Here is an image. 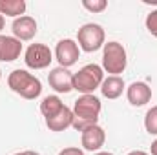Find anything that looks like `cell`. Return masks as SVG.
I'll list each match as a JSON object with an SVG mask.
<instances>
[{
  "label": "cell",
  "instance_id": "obj_1",
  "mask_svg": "<svg viewBox=\"0 0 157 155\" xmlns=\"http://www.w3.org/2000/svg\"><path fill=\"white\" fill-rule=\"evenodd\" d=\"M101 110H102V104L95 95H80L71 110L73 112L71 128H75L77 131H82V130L97 124Z\"/></svg>",
  "mask_w": 157,
  "mask_h": 155
},
{
  "label": "cell",
  "instance_id": "obj_2",
  "mask_svg": "<svg viewBox=\"0 0 157 155\" xmlns=\"http://www.w3.org/2000/svg\"><path fill=\"white\" fill-rule=\"evenodd\" d=\"M7 86L11 88V91H15L17 95H20L22 99H28V100L39 99L40 93H42L40 80L26 70L11 71L9 77H7Z\"/></svg>",
  "mask_w": 157,
  "mask_h": 155
},
{
  "label": "cell",
  "instance_id": "obj_3",
  "mask_svg": "<svg viewBox=\"0 0 157 155\" xmlns=\"http://www.w3.org/2000/svg\"><path fill=\"white\" fill-rule=\"evenodd\" d=\"M104 80V70L97 64H86L77 73H73V89L82 95H93Z\"/></svg>",
  "mask_w": 157,
  "mask_h": 155
},
{
  "label": "cell",
  "instance_id": "obj_4",
  "mask_svg": "<svg viewBox=\"0 0 157 155\" xmlns=\"http://www.w3.org/2000/svg\"><path fill=\"white\" fill-rule=\"evenodd\" d=\"M128 66V59H126V49L122 44H119L115 40L104 44L102 47V70L110 75H117L122 73Z\"/></svg>",
  "mask_w": 157,
  "mask_h": 155
},
{
  "label": "cell",
  "instance_id": "obj_5",
  "mask_svg": "<svg viewBox=\"0 0 157 155\" xmlns=\"http://www.w3.org/2000/svg\"><path fill=\"white\" fill-rule=\"evenodd\" d=\"M104 37H106V35H104L102 26L93 24V22H88V24L80 26V29H78L77 44L82 51L93 53V51L104 47V44H106V42H104Z\"/></svg>",
  "mask_w": 157,
  "mask_h": 155
},
{
  "label": "cell",
  "instance_id": "obj_6",
  "mask_svg": "<svg viewBox=\"0 0 157 155\" xmlns=\"http://www.w3.org/2000/svg\"><path fill=\"white\" fill-rule=\"evenodd\" d=\"M53 53L46 44H31L24 53V62L31 70H44L51 64Z\"/></svg>",
  "mask_w": 157,
  "mask_h": 155
},
{
  "label": "cell",
  "instance_id": "obj_7",
  "mask_svg": "<svg viewBox=\"0 0 157 155\" xmlns=\"http://www.w3.org/2000/svg\"><path fill=\"white\" fill-rule=\"evenodd\" d=\"M78 57H80V47H78V44L75 40H71V39L59 40V44L55 47V59L59 60L60 68L68 70L70 66H73L77 62Z\"/></svg>",
  "mask_w": 157,
  "mask_h": 155
},
{
  "label": "cell",
  "instance_id": "obj_8",
  "mask_svg": "<svg viewBox=\"0 0 157 155\" xmlns=\"http://www.w3.org/2000/svg\"><path fill=\"white\" fill-rule=\"evenodd\" d=\"M80 142H82L84 150L97 153L106 142V133H104V130L99 124H93V126H90V128L80 131Z\"/></svg>",
  "mask_w": 157,
  "mask_h": 155
},
{
  "label": "cell",
  "instance_id": "obj_9",
  "mask_svg": "<svg viewBox=\"0 0 157 155\" xmlns=\"http://www.w3.org/2000/svg\"><path fill=\"white\" fill-rule=\"evenodd\" d=\"M48 82L57 93H70L73 89V75L66 68H53L48 73Z\"/></svg>",
  "mask_w": 157,
  "mask_h": 155
},
{
  "label": "cell",
  "instance_id": "obj_10",
  "mask_svg": "<svg viewBox=\"0 0 157 155\" xmlns=\"http://www.w3.org/2000/svg\"><path fill=\"white\" fill-rule=\"evenodd\" d=\"M11 31H13V37L22 40H31L37 35V20L29 15H24V17H18L13 20L11 24Z\"/></svg>",
  "mask_w": 157,
  "mask_h": 155
},
{
  "label": "cell",
  "instance_id": "obj_11",
  "mask_svg": "<svg viewBox=\"0 0 157 155\" xmlns=\"http://www.w3.org/2000/svg\"><path fill=\"white\" fill-rule=\"evenodd\" d=\"M126 99L132 106H144L152 100V88L146 82H132L126 88Z\"/></svg>",
  "mask_w": 157,
  "mask_h": 155
},
{
  "label": "cell",
  "instance_id": "obj_12",
  "mask_svg": "<svg viewBox=\"0 0 157 155\" xmlns=\"http://www.w3.org/2000/svg\"><path fill=\"white\" fill-rule=\"evenodd\" d=\"M22 53V42L15 37L0 35V62H13Z\"/></svg>",
  "mask_w": 157,
  "mask_h": 155
},
{
  "label": "cell",
  "instance_id": "obj_13",
  "mask_svg": "<svg viewBox=\"0 0 157 155\" xmlns=\"http://www.w3.org/2000/svg\"><path fill=\"white\" fill-rule=\"evenodd\" d=\"M124 89H126V84H124V80L121 77H117V75H108V77L102 80V84H101V93H102L106 99H110V100L119 99Z\"/></svg>",
  "mask_w": 157,
  "mask_h": 155
},
{
  "label": "cell",
  "instance_id": "obj_14",
  "mask_svg": "<svg viewBox=\"0 0 157 155\" xmlns=\"http://www.w3.org/2000/svg\"><path fill=\"white\" fill-rule=\"evenodd\" d=\"M71 122H73V112L68 106H64L59 113H55L53 117L46 119V126L51 131H64V130H68L71 126Z\"/></svg>",
  "mask_w": 157,
  "mask_h": 155
},
{
  "label": "cell",
  "instance_id": "obj_15",
  "mask_svg": "<svg viewBox=\"0 0 157 155\" xmlns=\"http://www.w3.org/2000/svg\"><path fill=\"white\" fill-rule=\"evenodd\" d=\"M24 11H26V2L24 0H0V15L4 17H13V18H18V17H24Z\"/></svg>",
  "mask_w": 157,
  "mask_h": 155
},
{
  "label": "cell",
  "instance_id": "obj_16",
  "mask_svg": "<svg viewBox=\"0 0 157 155\" xmlns=\"http://www.w3.org/2000/svg\"><path fill=\"white\" fill-rule=\"evenodd\" d=\"M64 106H66V104H64L57 95H48V97H44L42 102H40V113L44 115V119H49V117H53L55 113H59Z\"/></svg>",
  "mask_w": 157,
  "mask_h": 155
},
{
  "label": "cell",
  "instance_id": "obj_17",
  "mask_svg": "<svg viewBox=\"0 0 157 155\" xmlns=\"http://www.w3.org/2000/svg\"><path fill=\"white\" fill-rule=\"evenodd\" d=\"M144 128L150 135H157V106H152L144 115Z\"/></svg>",
  "mask_w": 157,
  "mask_h": 155
},
{
  "label": "cell",
  "instance_id": "obj_18",
  "mask_svg": "<svg viewBox=\"0 0 157 155\" xmlns=\"http://www.w3.org/2000/svg\"><path fill=\"white\" fill-rule=\"evenodd\" d=\"M82 7L91 13H101L108 7V2L106 0H82Z\"/></svg>",
  "mask_w": 157,
  "mask_h": 155
},
{
  "label": "cell",
  "instance_id": "obj_19",
  "mask_svg": "<svg viewBox=\"0 0 157 155\" xmlns=\"http://www.w3.org/2000/svg\"><path fill=\"white\" fill-rule=\"evenodd\" d=\"M144 24H146V29L150 31V35H154V37L157 39V9L152 11V13L146 17Z\"/></svg>",
  "mask_w": 157,
  "mask_h": 155
},
{
  "label": "cell",
  "instance_id": "obj_20",
  "mask_svg": "<svg viewBox=\"0 0 157 155\" xmlns=\"http://www.w3.org/2000/svg\"><path fill=\"white\" fill-rule=\"evenodd\" d=\"M59 155H84V152L80 150V148H75V146H70V148H64V150H60Z\"/></svg>",
  "mask_w": 157,
  "mask_h": 155
},
{
  "label": "cell",
  "instance_id": "obj_21",
  "mask_svg": "<svg viewBox=\"0 0 157 155\" xmlns=\"http://www.w3.org/2000/svg\"><path fill=\"white\" fill-rule=\"evenodd\" d=\"M150 152H152V155H157V139L152 142V146H150Z\"/></svg>",
  "mask_w": 157,
  "mask_h": 155
},
{
  "label": "cell",
  "instance_id": "obj_22",
  "mask_svg": "<svg viewBox=\"0 0 157 155\" xmlns=\"http://www.w3.org/2000/svg\"><path fill=\"white\" fill-rule=\"evenodd\" d=\"M126 155H150V153H146L143 150H133V152H130V153H126Z\"/></svg>",
  "mask_w": 157,
  "mask_h": 155
},
{
  "label": "cell",
  "instance_id": "obj_23",
  "mask_svg": "<svg viewBox=\"0 0 157 155\" xmlns=\"http://www.w3.org/2000/svg\"><path fill=\"white\" fill-rule=\"evenodd\" d=\"M4 26H6V20H4V17H2V15H0V31H2V29H4Z\"/></svg>",
  "mask_w": 157,
  "mask_h": 155
},
{
  "label": "cell",
  "instance_id": "obj_24",
  "mask_svg": "<svg viewBox=\"0 0 157 155\" xmlns=\"http://www.w3.org/2000/svg\"><path fill=\"white\" fill-rule=\"evenodd\" d=\"M93 155H113V153H110V152H97V153H93Z\"/></svg>",
  "mask_w": 157,
  "mask_h": 155
},
{
  "label": "cell",
  "instance_id": "obj_25",
  "mask_svg": "<svg viewBox=\"0 0 157 155\" xmlns=\"http://www.w3.org/2000/svg\"><path fill=\"white\" fill-rule=\"evenodd\" d=\"M13 155H26L24 152H18V153H13Z\"/></svg>",
  "mask_w": 157,
  "mask_h": 155
},
{
  "label": "cell",
  "instance_id": "obj_26",
  "mask_svg": "<svg viewBox=\"0 0 157 155\" xmlns=\"http://www.w3.org/2000/svg\"><path fill=\"white\" fill-rule=\"evenodd\" d=\"M0 78H2V71H0Z\"/></svg>",
  "mask_w": 157,
  "mask_h": 155
}]
</instances>
